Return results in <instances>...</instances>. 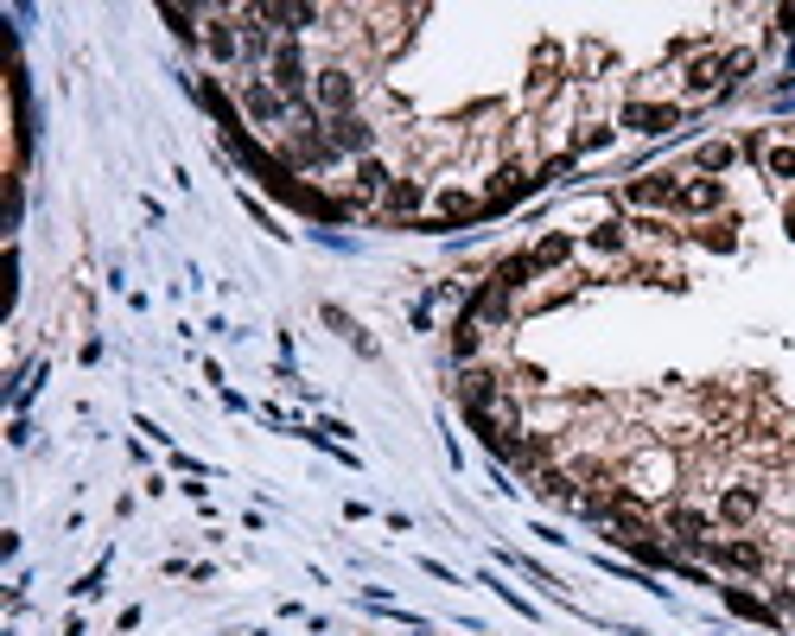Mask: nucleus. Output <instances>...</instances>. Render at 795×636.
<instances>
[{
	"mask_svg": "<svg viewBox=\"0 0 795 636\" xmlns=\"http://www.w3.org/2000/svg\"><path fill=\"white\" fill-rule=\"evenodd\" d=\"M675 192H681V179H675V172H650V179L624 185V197H630V204H643V210H655V204H662V210H675Z\"/></svg>",
	"mask_w": 795,
	"mask_h": 636,
	"instance_id": "9",
	"label": "nucleus"
},
{
	"mask_svg": "<svg viewBox=\"0 0 795 636\" xmlns=\"http://www.w3.org/2000/svg\"><path fill=\"white\" fill-rule=\"evenodd\" d=\"M719 179H681V192H675V210L681 217H713L719 210Z\"/></svg>",
	"mask_w": 795,
	"mask_h": 636,
	"instance_id": "10",
	"label": "nucleus"
},
{
	"mask_svg": "<svg viewBox=\"0 0 795 636\" xmlns=\"http://www.w3.org/2000/svg\"><path fill=\"white\" fill-rule=\"evenodd\" d=\"M675 478H681V465H675V452H668V445H637V452L624 458V496H637V503L668 496Z\"/></svg>",
	"mask_w": 795,
	"mask_h": 636,
	"instance_id": "1",
	"label": "nucleus"
},
{
	"mask_svg": "<svg viewBox=\"0 0 795 636\" xmlns=\"http://www.w3.org/2000/svg\"><path fill=\"white\" fill-rule=\"evenodd\" d=\"M197 96H204V108H210V115H217V128H223V141H230V134H242V121H235V108H230V96H223V90H217V77H204V83H197Z\"/></svg>",
	"mask_w": 795,
	"mask_h": 636,
	"instance_id": "13",
	"label": "nucleus"
},
{
	"mask_svg": "<svg viewBox=\"0 0 795 636\" xmlns=\"http://www.w3.org/2000/svg\"><path fill=\"white\" fill-rule=\"evenodd\" d=\"M382 204H388L395 217H414V210H426V185H421V179H395Z\"/></svg>",
	"mask_w": 795,
	"mask_h": 636,
	"instance_id": "14",
	"label": "nucleus"
},
{
	"mask_svg": "<svg viewBox=\"0 0 795 636\" xmlns=\"http://www.w3.org/2000/svg\"><path fill=\"white\" fill-rule=\"evenodd\" d=\"M477 350H484V325H477L471 312H459V325H452V356H459V363H471Z\"/></svg>",
	"mask_w": 795,
	"mask_h": 636,
	"instance_id": "17",
	"label": "nucleus"
},
{
	"mask_svg": "<svg viewBox=\"0 0 795 636\" xmlns=\"http://www.w3.org/2000/svg\"><path fill=\"white\" fill-rule=\"evenodd\" d=\"M204 46H210V57H217V64H235V57H242V39H235V26H223V13L204 26Z\"/></svg>",
	"mask_w": 795,
	"mask_h": 636,
	"instance_id": "15",
	"label": "nucleus"
},
{
	"mask_svg": "<svg viewBox=\"0 0 795 636\" xmlns=\"http://www.w3.org/2000/svg\"><path fill=\"white\" fill-rule=\"evenodd\" d=\"M312 108H325L331 121H337V115H357V70H350V64H325V70L312 77Z\"/></svg>",
	"mask_w": 795,
	"mask_h": 636,
	"instance_id": "2",
	"label": "nucleus"
},
{
	"mask_svg": "<svg viewBox=\"0 0 795 636\" xmlns=\"http://www.w3.org/2000/svg\"><path fill=\"white\" fill-rule=\"evenodd\" d=\"M701 554L713 567H732V573H764L770 567V547L764 541H701Z\"/></svg>",
	"mask_w": 795,
	"mask_h": 636,
	"instance_id": "4",
	"label": "nucleus"
},
{
	"mask_svg": "<svg viewBox=\"0 0 795 636\" xmlns=\"http://www.w3.org/2000/svg\"><path fill=\"white\" fill-rule=\"evenodd\" d=\"M166 20H172V33H179V39H197V26H191L185 7H166Z\"/></svg>",
	"mask_w": 795,
	"mask_h": 636,
	"instance_id": "26",
	"label": "nucleus"
},
{
	"mask_svg": "<svg viewBox=\"0 0 795 636\" xmlns=\"http://www.w3.org/2000/svg\"><path fill=\"white\" fill-rule=\"evenodd\" d=\"M681 102H624V128H637V134H668V128H681Z\"/></svg>",
	"mask_w": 795,
	"mask_h": 636,
	"instance_id": "6",
	"label": "nucleus"
},
{
	"mask_svg": "<svg viewBox=\"0 0 795 636\" xmlns=\"http://www.w3.org/2000/svg\"><path fill=\"white\" fill-rule=\"evenodd\" d=\"M274 90H281L286 102H293V108H306V90H312V77H306V57H299V46H293V39H281V46H274Z\"/></svg>",
	"mask_w": 795,
	"mask_h": 636,
	"instance_id": "3",
	"label": "nucleus"
},
{
	"mask_svg": "<svg viewBox=\"0 0 795 636\" xmlns=\"http://www.w3.org/2000/svg\"><path fill=\"white\" fill-rule=\"evenodd\" d=\"M325 134H331V147L337 153H357V159H370L375 153V128L363 121V115H337V121H325Z\"/></svg>",
	"mask_w": 795,
	"mask_h": 636,
	"instance_id": "8",
	"label": "nucleus"
},
{
	"mask_svg": "<svg viewBox=\"0 0 795 636\" xmlns=\"http://www.w3.org/2000/svg\"><path fill=\"white\" fill-rule=\"evenodd\" d=\"M630 236H637V243H675V230H668L662 217H637V223H630Z\"/></svg>",
	"mask_w": 795,
	"mask_h": 636,
	"instance_id": "23",
	"label": "nucleus"
},
{
	"mask_svg": "<svg viewBox=\"0 0 795 636\" xmlns=\"http://www.w3.org/2000/svg\"><path fill=\"white\" fill-rule=\"evenodd\" d=\"M726 605H732L739 618H751V624H770V631H777V605H764V598H751V592H739V586H726Z\"/></svg>",
	"mask_w": 795,
	"mask_h": 636,
	"instance_id": "16",
	"label": "nucleus"
},
{
	"mask_svg": "<svg viewBox=\"0 0 795 636\" xmlns=\"http://www.w3.org/2000/svg\"><path fill=\"white\" fill-rule=\"evenodd\" d=\"M586 243L599 248V255H630V223H617V217H611V223H599Z\"/></svg>",
	"mask_w": 795,
	"mask_h": 636,
	"instance_id": "18",
	"label": "nucleus"
},
{
	"mask_svg": "<svg viewBox=\"0 0 795 636\" xmlns=\"http://www.w3.org/2000/svg\"><path fill=\"white\" fill-rule=\"evenodd\" d=\"M388 185H395V172L382 166V159H357V204H375V197H388Z\"/></svg>",
	"mask_w": 795,
	"mask_h": 636,
	"instance_id": "11",
	"label": "nucleus"
},
{
	"mask_svg": "<svg viewBox=\"0 0 795 636\" xmlns=\"http://www.w3.org/2000/svg\"><path fill=\"white\" fill-rule=\"evenodd\" d=\"M757 70V51H726V83H745Z\"/></svg>",
	"mask_w": 795,
	"mask_h": 636,
	"instance_id": "24",
	"label": "nucleus"
},
{
	"mask_svg": "<svg viewBox=\"0 0 795 636\" xmlns=\"http://www.w3.org/2000/svg\"><path fill=\"white\" fill-rule=\"evenodd\" d=\"M701 243H706V248H732V223H706Z\"/></svg>",
	"mask_w": 795,
	"mask_h": 636,
	"instance_id": "25",
	"label": "nucleus"
},
{
	"mask_svg": "<svg viewBox=\"0 0 795 636\" xmlns=\"http://www.w3.org/2000/svg\"><path fill=\"white\" fill-rule=\"evenodd\" d=\"M764 172L770 179H795V147H764Z\"/></svg>",
	"mask_w": 795,
	"mask_h": 636,
	"instance_id": "22",
	"label": "nucleus"
},
{
	"mask_svg": "<svg viewBox=\"0 0 795 636\" xmlns=\"http://www.w3.org/2000/svg\"><path fill=\"white\" fill-rule=\"evenodd\" d=\"M732 159H739V147H732V141H706V147H701V172H726Z\"/></svg>",
	"mask_w": 795,
	"mask_h": 636,
	"instance_id": "21",
	"label": "nucleus"
},
{
	"mask_svg": "<svg viewBox=\"0 0 795 636\" xmlns=\"http://www.w3.org/2000/svg\"><path fill=\"white\" fill-rule=\"evenodd\" d=\"M242 108H248L255 121H274V128L293 115V102H286L274 83H261V77H248V83H242Z\"/></svg>",
	"mask_w": 795,
	"mask_h": 636,
	"instance_id": "7",
	"label": "nucleus"
},
{
	"mask_svg": "<svg viewBox=\"0 0 795 636\" xmlns=\"http://www.w3.org/2000/svg\"><path fill=\"white\" fill-rule=\"evenodd\" d=\"M439 217H446V223H465V217H477V197H471L465 185H446V192H439Z\"/></svg>",
	"mask_w": 795,
	"mask_h": 636,
	"instance_id": "19",
	"label": "nucleus"
},
{
	"mask_svg": "<svg viewBox=\"0 0 795 636\" xmlns=\"http://www.w3.org/2000/svg\"><path fill=\"white\" fill-rule=\"evenodd\" d=\"M713 516H719L726 529H751V522L764 516V490L757 484H726L719 490V503H713Z\"/></svg>",
	"mask_w": 795,
	"mask_h": 636,
	"instance_id": "5",
	"label": "nucleus"
},
{
	"mask_svg": "<svg viewBox=\"0 0 795 636\" xmlns=\"http://www.w3.org/2000/svg\"><path fill=\"white\" fill-rule=\"evenodd\" d=\"M566 261H573V236H561V230H554V236H541V248H535V268L548 274V268H566Z\"/></svg>",
	"mask_w": 795,
	"mask_h": 636,
	"instance_id": "20",
	"label": "nucleus"
},
{
	"mask_svg": "<svg viewBox=\"0 0 795 636\" xmlns=\"http://www.w3.org/2000/svg\"><path fill=\"white\" fill-rule=\"evenodd\" d=\"M783 605H795V592H783Z\"/></svg>",
	"mask_w": 795,
	"mask_h": 636,
	"instance_id": "27",
	"label": "nucleus"
},
{
	"mask_svg": "<svg viewBox=\"0 0 795 636\" xmlns=\"http://www.w3.org/2000/svg\"><path fill=\"white\" fill-rule=\"evenodd\" d=\"M719 83H726V51H701V57L688 64V90L706 96V90H719Z\"/></svg>",
	"mask_w": 795,
	"mask_h": 636,
	"instance_id": "12",
	"label": "nucleus"
}]
</instances>
